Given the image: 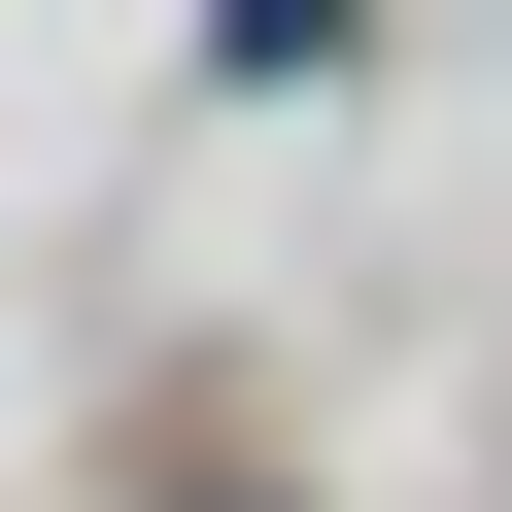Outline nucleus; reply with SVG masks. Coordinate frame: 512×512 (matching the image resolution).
<instances>
[{
    "mask_svg": "<svg viewBox=\"0 0 512 512\" xmlns=\"http://www.w3.org/2000/svg\"><path fill=\"white\" fill-rule=\"evenodd\" d=\"M171 512H239V478H171Z\"/></svg>",
    "mask_w": 512,
    "mask_h": 512,
    "instance_id": "1",
    "label": "nucleus"
}]
</instances>
